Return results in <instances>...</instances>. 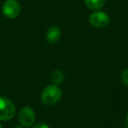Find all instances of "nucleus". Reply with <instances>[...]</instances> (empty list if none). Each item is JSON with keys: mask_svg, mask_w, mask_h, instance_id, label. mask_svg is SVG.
I'll return each mask as SVG.
<instances>
[{"mask_svg": "<svg viewBox=\"0 0 128 128\" xmlns=\"http://www.w3.org/2000/svg\"><path fill=\"white\" fill-rule=\"evenodd\" d=\"M18 119L22 126L30 127L35 121V113L31 107L25 106L20 110L18 113Z\"/></svg>", "mask_w": 128, "mask_h": 128, "instance_id": "obj_5", "label": "nucleus"}, {"mask_svg": "<svg viewBox=\"0 0 128 128\" xmlns=\"http://www.w3.org/2000/svg\"><path fill=\"white\" fill-rule=\"evenodd\" d=\"M51 81L54 82V84L58 85V84H60L62 82L64 81V74L62 70H54V71L52 73L51 75Z\"/></svg>", "mask_w": 128, "mask_h": 128, "instance_id": "obj_8", "label": "nucleus"}, {"mask_svg": "<svg viewBox=\"0 0 128 128\" xmlns=\"http://www.w3.org/2000/svg\"><path fill=\"white\" fill-rule=\"evenodd\" d=\"M60 39V29L58 26H51L46 32V40L48 43L54 44L58 42Z\"/></svg>", "mask_w": 128, "mask_h": 128, "instance_id": "obj_6", "label": "nucleus"}, {"mask_svg": "<svg viewBox=\"0 0 128 128\" xmlns=\"http://www.w3.org/2000/svg\"><path fill=\"white\" fill-rule=\"evenodd\" d=\"M126 122H127V124H128V113H127V116H126Z\"/></svg>", "mask_w": 128, "mask_h": 128, "instance_id": "obj_12", "label": "nucleus"}, {"mask_svg": "<svg viewBox=\"0 0 128 128\" xmlns=\"http://www.w3.org/2000/svg\"><path fill=\"white\" fill-rule=\"evenodd\" d=\"M32 128H49L48 124H46L45 123H38V124H34Z\"/></svg>", "mask_w": 128, "mask_h": 128, "instance_id": "obj_10", "label": "nucleus"}, {"mask_svg": "<svg viewBox=\"0 0 128 128\" xmlns=\"http://www.w3.org/2000/svg\"><path fill=\"white\" fill-rule=\"evenodd\" d=\"M127 128H128V127H127Z\"/></svg>", "mask_w": 128, "mask_h": 128, "instance_id": "obj_14", "label": "nucleus"}, {"mask_svg": "<svg viewBox=\"0 0 128 128\" xmlns=\"http://www.w3.org/2000/svg\"><path fill=\"white\" fill-rule=\"evenodd\" d=\"M62 90L56 84L48 85L41 93V101L46 105H53L62 98Z\"/></svg>", "mask_w": 128, "mask_h": 128, "instance_id": "obj_1", "label": "nucleus"}, {"mask_svg": "<svg viewBox=\"0 0 128 128\" xmlns=\"http://www.w3.org/2000/svg\"><path fill=\"white\" fill-rule=\"evenodd\" d=\"M16 113L15 104L8 98L0 96V120H10Z\"/></svg>", "mask_w": 128, "mask_h": 128, "instance_id": "obj_2", "label": "nucleus"}, {"mask_svg": "<svg viewBox=\"0 0 128 128\" xmlns=\"http://www.w3.org/2000/svg\"><path fill=\"white\" fill-rule=\"evenodd\" d=\"M21 7L17 0H6L3 4V14L8 18H15L20 15Z\"/></svg>", "mask_w": 128, "mask_h": 128, "instance_id": "obj_3", "label": "nucleus"}, {"mask_svg": "<svg viewBox=\"0 0 128 128\" xmlns=\"http://www.w3.org/2000/svg\"><path fill=\"white\" fill-rule=\"evenodd\" d=\"M13 128H23V126H14Z\"/></svg>", "mask_w": 128, "mask_h": 128, "instance_id": "obj_11", "label": "nucleus"}, {"mask_svg": "<svg viewBox=\"0 0 128 128\" xmlns=\"http://www.w3.org/2000/svg\"><path fill=\"white\" fill-rule=\"evenodd\" d=\"M120 78H121V81H122L123 84H124V85L128 86V70H126L122 72Z\"/></svg>", "mask_w": 128, "mask_h": 128, "instance_id": "obj_9", "label": "nucleus"}, {"mask_svg": "<svg viewBox=\"0 0 128 128\" xmlns=\"http://www.w3.org/2000/svg\"><path fill=\"white\" fill-rule=\"evenodd\" d=\"M84 4L90 10L98 11L104 6L105 0H84Z\"/></svg>", "mask_w": 128, "mask_h": 128, "instance_id": "obj_7", "label": "nucleus"}, {"mask_svg": "<svg viewBox=\"0 0 128 128\" xmlns=\"http://www.w3.org/2000/svg\"><path fill=\"white\" fill-rule=\"evenodd\" d=\"M0 128H3V126H2V124L0 123Z\"/></svg>", "mask_w": 128, "mask_h": 128, "instance_id": "obj_13", "label": "nucleus"}, {"mask_svg": "<svg viewBox=\"0 0 128 128\" xmlns=\"http://www.w3.org/2000/svg\"><path fill=\"white\" fill-rule=\"evenodd\" d=\"M90 23L96 28H103L109 25L110 17L104 12L96 11L90 15Z\"/></svg>", "mask_w": 128, "mask_h": 128, "instance_id": "obj_4", "label": "nucleus"}]
</instances>
